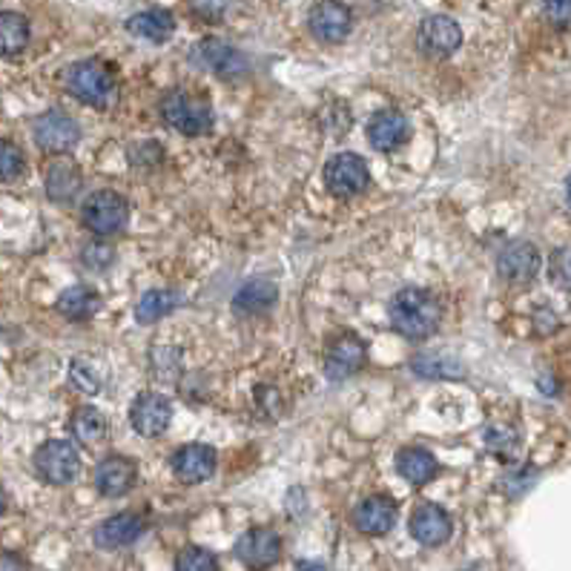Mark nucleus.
Segmentation results:
<instances>
[{
	"label": "nucleus",
	"instance_id": "aec40b11",
	"mask_svg": "<svg viewBox=\"0 0 571 571\" xmlns=\"http://www.w3.org/2000/svg\"><path fill=\"white\" fill-rule=\"evenodd\" d=\"M411 126L408 118L400 110H379L368 124V142L374 144L379 153H393L408 142Z\"/></svg>",
	"mask_w": 571,
	"mask_h": 571
},
{
	"label": "nucleus",
	"instance_id": "423d86ee",
	"mask_svg": "<svg viewBox=\"0 0 571 571\" xmlns=\"http://www.w3.org/2000/svg\"><path fill=\"white\" fill-rule=\"evenodd\" d=\"M35 471L47 486H66L81 471L78 448L70 439H49L35 451Z\"/></svg>",
	"mask_w": 571,
	"mask_h": 571
},
{
	"label": "nucleus",
	"instance_id": "37998d69",
	"mask_svg": "<svg viewBox=\"0 0 571 571\" xmlns=\"http://www.w3.org/2000/svg\"><path fill=\"white\" fill-rule=\"evenodd\" d=\"M566 202H569L571 207V179H566Z\"/></svg>",
	"mask_w": 571,
	"mask_h": 571
},
{
	"label": "nucleus",
	"instance_id": "4be33fe9",
	"mask_svg": "<svg viewBox=\"0 0 571 571\" xmlns=\"http://www.w3.org/2000/svg\"><path fill=\"white\" fill-rule=\"evenodd\" d=\"M276 296H279V290L270 279H251L233 296V311L239 316H262L274 307Z\"/></svg>",
	"mask_w": 571,
	"mask_h": 571
},
{
	"label": "nucleus",
	"instance_id": "c9c22d12",
	"mask_svg": "<svg viewBox=\"0 0 571 571\" xmlns=\"http://www.w3.org/2000/svg\"><path fill=\"white\" fill-rule=\"evenodd\" d=\"M70 376H72V382H75V388H81L84 393L98 391V374H95L93 365H89L86 360H72Z\"/></svg>",
	"mask_w": 571,
	"mask_h": 571
},
{
	"label": "nucleus",
	"instance_id": "9d476101",
	"mask_svg": "<svg viewBox=\"0 0 571 571\" xmlns=\"http://www.w3.org/2000/svg\"><path fill=\"white\" fill-rule=\"evenodd\" d=\"M81 138V130L75 124V118H70L63 110H49L35 121V142L44 153L52 156H63L75 149Z\"/></svg>",
	"mask_w": 571,
	"mask_h": 571
},
{
	"label": "nucleus",
	"instance_id": "20e7f679",
	"mask_svg": "<svg viewBox=\"0 0 571 571\" xmlns=\"http://www.w3.org/2000/svg\"><path fill=\"white\" fill-rule=\"evenodd\" d=\"M190 61L196 63V66H202V70L212 72V75L221 81H239L251 70L247 58H244L233 44H228V40L221 38L198 40L196 47H193V52H190Z\"/></svg>",
	"mask_w": 571,
	"mask_h": 571
},
{
	"label": "nucleus",
	"instance_id": "473e14b6",
	"mask_svg": "<svg viewBox=\"0 0 571 571\" xmlns=\"http://www.w3.org/2000/svg\"><path fill=\"white\" fill-rule=\"evenodd\" d=\"M26 167L24 149L12 142H0V181H15Z\"/></svg>",
	"mask_w": 571,
	"mask_h": 571
},
{
	"label": "nucleus",
	"instance_id": "72a5a7b5",
	"mask_svg": "<svg viewBox=\"0 0 571 571\" xmlns=\"http://www.w3.org/2000/svg\"><path fill=\"white\" fill-rule=\"evenodd\" d=\"M548 276H551V282H555L560 290H571V244L557 247V251L551 253Z\"/></svg>",
	"mask_w": 571,
	"mask_h": 571
},
{
	"label": "nucleus",
	"instance_id": "4c0bfd02",
	"mask_svg": "<svg viewBox=\"0 0 571 571\" xmlns=\"http://www.w3.org/2000/svg\"><path fill=\"white\" fill-rule=\"evenodd\" d=\"M543 12H546L548 24L557 29L571 26V0H543Z\"/></svg>",
	"mask_w": 571,
	"mask_h": 571
},
{
	"label": "nucleus",
	"instance_id": "9b49d317",
	"mask_svg": "<svg viewBox=\"0 0 571 571\" xmlns=\"http://www.w3.org/2000/svg\"><path fill=\"white\" fill-rule=\"evenodd\" d=\"M543 265V256L537 244L532 242H509L497 256V274L509 284H529L537 279Z\"/></svg>",
	"mask_w": 571,
	"mask_h": 571
},
{
	"label": "nucleus",
	"instance_id": "e433bc0d",
	"mask_svg": "<svg viewBox=\"0 0 571 571\" xmlns=\"http://www.w3.org/2000/svg\"><path fill=\"white\" fill-rule=\"evenodd\" d=\"M256 405L258 411H262V416H270V420H276V416L282 414V393L276 391V388H270V385H258L256 388Z\"/></svg>",
	"mask_w": 571,
	"mask_h": 571
},
{
	"label": "nucleus",
	"instance_id": "412c9836",
	"mask_svg": "<svg viewBox=\"0 0 571 571\" xmlns=\"http://www.w3.org/2000/svg\"><path fill=\"white\" fill-rule=\"evenodd\" d=\"M84 187V175H81L78 165L72 158H56L47 170V196L49 202L66 204L78 196Z\"/></svg>",
	"mask_w": 571,
	"mask_h": 571
},
{
	"label": "nucleus",
	"instance_id": "a19ab883",
	"mask_svg": "<svg viewBox=\"0 0 571 571\" xmlns=\"http://www.w3.org/2000/svg\"><path fill=\"white\" fill-rule=\"evenodd\" d=\"M7 514V494H3V488H0V517Z\"/></svg>",
	"mask_w": 571,
	"mask_h": 571
},
{
	"label": "nucleus",
	"instance_id": "cd10ccee",
	"mask_svg": "<svg viewBox=\"0 0 571 571\" xmlns=\"http://www.w3.org/2000/svg\"><path fill=\"white\" fill-rule=\"evenodd\" d=\"M411 368L428 379H462L465 376V365L448 353H420L411 362Z\"/></svg>",
	"mask_w": 571,
	"mask_h": 571
},
{
	"label": "nucleus",
	"instance_id": "4468645a",
	"mask_svg": "<svg viewBox=\"0 0 571 571\" xmlns=\"http://www.w3.org/2000/svg\"><path fill=\"white\" fill-rule=\"evenodd\" d=\"M216 448L202 446V442H193V446L179 448L175 454H172L170 465L175 479H181L184 486H198L204 479H210L216 474Z\"/></svg>",
	"mask_w": 571,
	"mask_h": 571
},
{
	"label": "nucleus",
	"instance_id": "6ab92c4d",
	"mask_svg": "<svg viewBox=\"0 0 571 571\" xmlns=\"http://www.w3.org/2000/svg\"><path fill=\"white\" fill-rule=\"evenodd\" d=\"M135 479H138L135 462L126 460V457H107L95 469V488L104 497H112V500L124 497L135 486Z\"/></svg>",
	"mask_w": 571,
	"mask_h": 571
},
{
	"label": "nucleus",
	"instance_id": "f704fd0d",
	"mask_svg": "<svg viewBox=\"0 0 571 571\" xmlns=\"http://www.w3.org/2000/svg\"><path fill=\"white\" fill-rule=\"evenodd\" d=\"M112 258H116V251H112V244L107 242H89L84 251H81V262H84L89 270H104V267H110Z\"/></svg>",
	"mask_w": 571,
	"mask_h": 571
},
{
	"label": "nucleus",
	"instance_id": "f03ea898",
	"mask_svg": "<svg viewBox=\"0 0 571 571\" xmlns=\"http://www.w3.org/2000/svg\"><path fill=\"white\" fill-rule=\"evenodd\" d=\"M63 84L81 104L95 107V110H110L112 104L118 101L116 72L104 61H98V58L72 63L66 75H63Z\"/></svg>",
	"mask_w": 571,
	"mask_h": 571
},
{
	"label": "nucleus",
	"instance_id": "6e6552de",
	"mask_svg": "<svg viewBox=\"0 0 571 571\" xmlns=\"http://www.w3.org/2000/svg\"><path fill=\"white\" fill-rule=\"evenodd\" d=\"M462 29L454 17L448 15H428L416 29V47L420 52L437 61H446L460 49Z\"/></svg>",
	"mask_w": 571,
	"mask_h": 571
},
{
	"label": "nucleus",
	"instance_id": "f257e3e1",
	"mask_svg": "<svg viewBox=\"0 0 571 571\" xmlns=\"http://www.w3.org/2000/svg\"><path fill=\"white\" fill-rule=\"evenodd\" d=\"M388 316L397 333H402L405 339L423 342V339L434 337L442 321V307L428 290L420 288H405L391 299L388 305Z\"/></svg>",
	"mask_w": 571,
	"mask_h": 571
},
{
	"label": "nucleus",
	"instance_id": "b1692460",
	"mask_svg": "<svg viewBox=\"0 0 571 571\" xmlns=\"http://www.w3.org/2000/svg\"><path fill=\"white\" fill-rule=\"evenodd\" d=\"M397 471L411 486L423 488L439 474V462L425 448H402L400 454H397Z\"/></svg>",
	"mask_w": 571,
	"mask_h": 571
},
{
	"label": "nucleus",
	"instance_id": "393cba45",
	"mask_svg": "<svg viewBox=\"0 0 571 571\" xmlns=\"http://www.w3.org/2000/svg\"><path fill=\"white\" fill-rule=\"evenodd\" d=\"M98 307H101V296L93 288H84V284L63 290L61 296H58V314L66 316L70 321L93 319L98 314Z\"/></svg>",
	"mask_w": 571,
	"mask_h": 571
},
{
	"label": "nucleus",
	"instance_id": "f3484780",
	"mask_svg": "<svg viewBox=\"0 0 571 571\" xmlns=\"http://www.w3.org/2000/svg\"><path fill=\"white\" fill-rule=\"evenodd\" d=\"M353 523L368 537H382L397 525V502L385 494H370L353 511Z\"/></svg>",
	"mask_w": 571,
	"mask_h": 571
},
{
	"label": "nucleus",
	"instance_id": "0eeeda50",
	"mask_svg": "<svg viewBox=\"0 0 571 571\" xmlns=\"http://www.w3.org/2000/svg\"><path fill=\"white\" fill-rule=\"evenodd\" d=\"M368 165L356 153H339L325 165V184L337 198L360 196L362 190L368 187Z\"/></svg>",
	"mask_w": 571,
	"mask_h": 571
},
{
	"label": "nucleus",
	"instance_id": "a211bd4d",
	"mask_svg": "<svg viewBox=\"0 0 571 571\" xmlns=\"http://www.w3.org/2000/svg\"><path fill=\"white\" fill-rule=\"evenodd\" d=\"M147 532V523H144L142 514H133V511H124V514H116L110 520H104L98 529H95L93 540L98 548H124L133 546L142 534Z\"/></svg>",
	"mask_w": 571,
	"mask_h": 571
},
{
	"label": "nucleus",
	"instance_id": "ea45409f",
	"mask_svg": "<svg viewBox=\"0 0 571 571\" xmlns=\"http://www.w3.org/2000/svg\"><path fill=\"white\" fill-rule=\"evenodd\" d=\"M0 571H29V563L15 551H3L0 555Z\"/></svg>",
	"mask_w": 571,
	"mask_h": 571
},
{
	"label": "nucleus",
	"instance_id": "39448f33",
	"mask_svg": "<svg viewBox=\"0 0 571 571\" xmlns=\"http://www.w3.org/2000/svg\"><path fill=\"white\" fill-rule=\"evenodd\" d=\"M81 221L93 230L95 235H116L126 228L130 221V202L118 196L112 190H98L84 202Z\"/></svg>",
	"mask_w": 571,
	"mask_h": 571
},
{
	"label": "nucleus",
	"instance_id": "f8f14e48",
	"mask_svg": "<svg viewBox=\"0 0 571 571\" xmlns=\"http://www.w3.org/2000/svg\"><path fill=\"white\" fill-rule=\"evenodd\" d=\"M365 356H368V348L356 333H339L337 339H330L328 351H325V374L333 382L351 379L365 365Z\"/></svg>",
	"mask_w": 571,
	"mask_h": 571
},
{
	"label": "nucleus",
	"instance_id": "a878e982",
	"mask_svg": "<svg viewBox=\"0 0 571 571\" xmlns=\"http://www.w3.org/2000/svg\"><path fill=\"white\" fill-rule=\"evenodd\" d=\"M29 47V21L21 12H0V58H17Z\"/></svg>",
	"mask_w": 571,
	"mask_h": 571
},
{
	"label": "nucleus",
	"instance_id": "7c9ffc66",
	"mask_svg": "<svg viewBox=\"0 0 571 571\" xmlns=\"http://www.w3.org/2000/svg\"><path fill=\"white\" fill-rule=\"evenodd\" d=\"M319 124L321 130L328 135H344L348 133V126H351V110H348V104L344 101H328L319 110Z\"/></svg>",
	"mask_w": 571,
	"mask_h": 571
},
{
	"label": "nucleus",
	"instance_id": "c756f323",
	"mask_svg": "<svg viewBox=\"0 0 571 571\" xmlns=\"http://www.w3.org/2000/svg\"><path fill=\"white\" fill-rule=\"evenodd\" d=\"M486 448L494 457L511 462L520 454V430L509 423H494L486 428Z\"/></svg>",
	"mask_w": 571,
	"mask_h": 571
},
{
	"label": "nucleus",
	"instance_id": "bb28decb",
	"mask_svg": "<svg viewBox=\"0 0 571 571\" xmlns=\"http://www.w3.org/2000/svg\"><path fill=\"white\" fill-rule=\"evenodd\" d=\"M107 430H110L107 416L93 405L78 408L70 420V434L78 439V442H84V446H98V442L107 437Z\"/></svg>",
	"mask_w": 571,
	"mask_h": 571
},
{
	"label": "nucleus",
	"instance_id": "2eb2a0df",
	"mask_svg": "<svg viewBox=\"0 0 571 571\" xmlns=\"http://www.w3.org/2000/svg\"><path fill=\"white\" fill-rule=\"evenodd\" d=\"M172 408L161 393H138L130 405V423L142 437H161L170 428Z\"/></svg>",
	"mask_w": 571,
	"mask_h": 571
},
{
	"label": "nucleus",
	"instance_id": "1a4fd4ad",
	"mask_svg": "<svg viewBox=\"0 0 571 571\" xmlns=\"http://www.w3.org/2000/svg\"><path fill=\"white\" fill-rule=\"evenodd\" d=\"M235 557L253 571L270 569V566L279 563V557H282V537H279L274 529L256 525V529H251V532H244L242 537H239V543H235Z\"/></svg>",
	"mask_w": 571,
	"mask_h": 571
},
{
	"label": "nucleus",
	"instance_id": "ddd939ff",
	"mask_svg": "<svg viewBox=\"0 0 571 571\" xmlns=\"http://www.w3.org/2000/svg\"><path fill=\"white\" fill-rule=\"evenodd\" d=\"M307 26L321 44H339L351 35L353 12L344 7L342 0H319L307 15Z\"/></svg>",
	"mask_w": 571,
	"mask_h": 571
},
{
	"label": "nucleus",
	"instance_id": "c85d7f7f",
	"mask_svg": "<svg viewBox=\"0 0 571 571\" xmlns=\"http://www.w3.org/2000/svg\"><path fill=\"white\" fill-rule=\"evenodd\" d=\"M175 307H179V296L172 290H147L138 307H135V319L142 321V325H153V321L172 314Z\"/></svg>",
	"mask_w": 571,
	"mask_h": 571
},
{
	"label": "nucleus",
	"instance_id": "58836bf2",
	"mask_svg": "<svg viewBox=\"0 0 571 571\" xmlns=\"http://www.w3.org/2000/svg\"><path fill=\"white\" fill-rule=\"evenodd\" d=\"M190 7H193V12L202 15L204 21H219L230 9V0H190Z\"/></svg>",
	"mask_w": 571,
	"mask_h": 571
},
{
	"label": "nucleus",
	"instance_id": "5701e85b",
	"mask_svg": "<svg viewBox=\"0 0 571 571\" xmlns=\"http://www.w3.org/2000/svg\"><path fill=\"white\" fill-rule=\"evenodd\" d=\"M126 32L135 38L149 40V44H165L175 32V17L167 9H147L126 21Z\"/></svg>",
	"mask_w": 571,
	"mask_h": 571
},
{
	"label": "nucleus",
	"instance_id": "7ed1b4c3",
	"mask_svg": "<svg viewBox=\"0 0 571 571\" xmlns=\"http://www.w3.org/2000/svg\"><path fill=\"white\" fill-rule=\"evenodd\" d=\"M161 118L167 121V126L179 130L184 135H207L212 130V107L207 98L190 95L184 89H172L161 98Z\"/></svg>",
	"mask_w": 571,
	"mask_h": 571
},
{
	"label": "nucleus",
	"instance_id": "79ce46f5",
	"mask_svg": "<svg viewBox=\"0 0 571 571\" xmlns=\"http://www.w3.org/2000/svg\"><path fill=\"white\" fill-rule=\"evenodd\" d=\"M469 571H494V569L488 563H477V566H471Z\"/></svg>",
	"mask_w": 571,
	"mask_h": 571
},
{
	"label": "nucleus",
	"instance_id": "dca6fc26",
	"mask_svg": "<svg viewBox=\"0 0 571 571\" xmlns=\"http://www.w3.org/2000/svg\"><path fill=\"white\" fill-rule=\"evenodd\" d=\"M451 532H454L451 517H448L446 509L434 506V502H423V506L411 514V537H414L420 546H442V543L451 540Z\"/></svg>",
	"mask_w": 571,
	"mask_h": 571
},
{
	"label": "nucleus",
	"instance_id": "2f4dec72",
	"mask_svg": "<svg viewBox=\"0 0 571 571\" xmlns=\"http://www.w3.org/2000/svg\"><path fill=\"white\" fill-rule=\"evenodd\" d=\"M175 571H219V560L207 548L187 546L175 557Z\"/></svg>",
	"mask_w": 571,
	"mask_h": 571
}]
</instances>
